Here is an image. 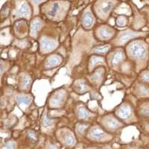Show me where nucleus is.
Here are the masks:
<instances>
[{
  "label": "nucleus",
  "instance_id": "obj_1",
  "mask_svg": "<svg viewBox=\"0 0 149 149\" xmlns=\"http://www.w3.org/2000/svg\"><path fill=\"white\" fill-rule=\"evenodd\" d=\"M127 57L136 63V68L143 70L142 65L147 61L149 54L148 46L142 38L136 39L130 42L125 47Z\"/></svg>",
  "mask_w": 149,
  "mask_h": 149
},
{
  "label": "nucleus",
  "instance_id": "obj_2",
  "mask_svg": "<svg viewBox=\"0 0 149 149\" xmlns=\"http://www.w3.org/2000/svg\"><path fill=\"white\" fill-rule=\"evenodd\" d=\"M121 4L119 0H97L92 10L97 18L105 22Z\"/></svg>",
  "mask_w": 149,
  "mask_h": 149
},
{
  "label": "nucleus",
  "instance_id": "obj_3",
  "mask_svg": "<svg viewBox=\"0 0 149 149\" xmlns=\"http://www.w3.org/2000/svg\"><path fill=\"white\" fill-rule=\"evenodd\" d=\"M70 8V2L64 1H53L45 5V14L52 21H60L66 16Z\"/></svg>",
  "mask_w": 149,
  "mask_h": 149
},
{
  "label": "nucleus",
  "instance_id": "obj_4",
  "mask_svg": "<svg viewBox=\"0 0 149 149\" xmlns=\"http://www.w3.org/2000/svg\"><path fill=\"white\" fill-rule=\"evenodd\" d=\"M147 34L146 32L127 29L123 31H120L117 33L116 36L114 37V39L110 43H111L113 47L125 48L127 43H129L134 40L143 38Z\"/></svg>",
  "mask_w": 149,
  "mask_h": 149
},
{
  "label": "nucleus",
  "instance_id": "obj_5",
  "mask_svg": "<svg viewBox=\"0 0 149 149\" xmlns=\"http://www.w3.org/2000/svg\"><path fill=\"white\" fill-rule=\"evenodd\" d=\"M125 50L122 47H113L106 57L107 65L113 70H118L122 67L127 58Z\"/></svg>",
  "mask_w": 149,
  "mask_h": 149
},
{
  "label": "nucleus",
  "instance_id": "obj_6",
  "mask_svg": "<svg viewBox=\"0 0 149 149\" xmlns=\"http://www.w3.org/2000/svg\"><path fill=\"white\" fill-rule=\"evenodd\" d=\"M117 29L108 24H102L95 28L94 31L95 37L100 42H111L116 36Z\"/></svg>",
  "mask_w": 149,
  "mask_h": 149
},
{
  "label": "nucleus",
  "instance_id": "obj_7",
  "mask_svg": "<svg viewBox=\"0 0 149 149\" xmlns=\"http://www.w3.org/2000/svg\"><path fill=\"white\" fill-rule=\"evenodd\" d=\"M113 113L124 123L130 122L134 116H135V112L133 105L127 102H124L118 105L114 109Z\"/></svg>",
  "mask_w": 149,
  "mask_h": 149
},
{
  "label": "nucleus",
  "instance_id": "obj_8",
  "mask_svg": "<svg viewBox=\"0 0 149 149\" xmlns=\"http://www.w3.org/2000/svg\"><path fill=\"white\" fill-rule=\"evenodd\" d=\"M67 99V93L64 88H58L53 92L49 98L48 105L49 108L58 109L65 104Z\"/></svg>",
  "mask_w": 149,
  "mask_h": 149
},
{
  "label": "nucleus",
  "instance_id": "obj_9",
  "mask_svg": "<svg viewBox=\"0 0 149 149\" xmlns=\"http://www.w3.org/2000/svg\"><path fill=\"white\" fill-rule=\"evenodd\" d=\"M32 14V7L31 5L28 2V0H21L17 3L15 10L13 13L14 18H24L30 19Z\"/></svg>",
  "mask_w": 149,
  "mask_h": 149
},
{
  "label": "nucleus",
  "instance_id": "obj_10",
  "mask_svg": "<svg viewBox=\"0 0 149 149\" xmlns=\"http://www.w3.org/2000/svg\"><path fill=\"white\" fill-rule=\"evenodd\" d=\"M100 122L105 128L112 131L119 130L125 125V123L119 118H117L114 113H108L102 116L101 117Z\"/></svg>",
  "mask_w": 149,
  "mask_h": 149
},
{
  "label": "nucleus",
  "instance_id": "obj_11",
  "mask_svg": "<svg viewBox=\"0 0 149 149\" xmlns=\"http://www.w3.org/2000/svg\"><path fill=\"white\" fill-rule=\"evenodd\" d=\"M105 72L106 70L104 66H98L87 75L86 79L93 87L98 90V87H100L104 81Z\"/></svg>",
  "mask_w": 149,
  "mask_h": 149
},
{
  "label": "nucleus",
  "instance_id": "obj_12",
  "mask_svg": "<svg viewBox=\"0 0 149 149\" xmlns=\"http://www.w3.org/2000/svg\"><path fill=\"white\" fill-rule=\"evenodd\" d=\"M58 42L57 40L48 36H42L39 39L40 51L42 54H49L57 49Z\"/></svg>",
  "mask_w": 149,
  "mask_h": 149
},
{
  "label": "nucleus",
  "instance_id": "obj_13",
  "mask_svg": "<svg viewBox=\"0 0 149 149\" xmlns=\"http://www.w3.org/2000/svg\"><path fill=\"white\" fill-rule=\"evenodd\" d=\"M72 89L74 92L79 95H84L85 93L93 90V86L90 84L87 79L84 78H80L75 80L73 82Z\"/></svg>",
  "mask_w": 149,
  "mask_h": 149
},
{
  "label": "nucleus",
  "instance_id": "obj_14",
  "mask_svg": "<svg viewBox=\"0 0 149 149\" xmlns=\"http://www.w3.org/2000/svg\"><path fill=\"white\" fill-rule=\"evenodd\" d=\"M90 8V6H89L87 8L85 9L81 16V26L86 30L92 29L95 22V14Z\"/></svg>",
  "mask_w": 149,
  "mask_h": 149
},
{
  "label": "nucleus",
  "instance_id": "obj_15",
  "mask_svg": "<svg viewBox=\"0 0 149 149\" xmlns=\"http://www.w3.org/2000/svg\"><path fill=\"white\" fill-rule=\"evenodd\" d=\"M107 65L106 57L97 54H92L90 57V59L87 64L88 72L91 73L93 70L96 69L98 66H106Z\"/></svg>",
  "mask_w": 149,
  "mask_h": 149
},
{
  "label": "nucleus",
  "instance_id": "obj_16",
  "mask_svg": "<svg viewBox=\"0 0 149 149\" xmlns=\"http://www.w3.org/2000/svg\"><path fill=\"white\" fill-rule=\"evenodd\" d=\"M63 62L62 56L56 53L49 54L44 61V69L45 70H51L53 68L58 67V66Z\"/></svg>",
  "mask_w": 149,
  "mask_h": 149
},
{
  "label": "nucleus",
  "instance_id": "obj_17",
  "mask_svg": "<svg viewBox=\"0 0 149 149\" xmlns=\"http://www.w3.org/2000/svg\"><path fill=\"white\" fill-rule=\"evenodd\" d=\"M134 93L140 98H149V84L142 81H137L134 85Z\"/></svg>",
  "mask_w": 149,
  "mask_h": 149
},
{
  "label": "nucleus",
  "instance_id": "obj_18",
  "mask_svg": "<svg viewBox=\"0 0 149 149\" xmlns=\"http://www.w3.org/2000/svg\"><path fill=\"white\" fill-rule=\"evenodd\" d=\"M89 137L91 139L95 141L103 140L107 136V134L105 133L104 130L99 126H93L89 130Z\"/></svg>",
  "mask_w": 149,
  "mask_h": 149
},
{
  "label": "nucleus",
  "instance_id": "obj_19",
  "mask_svg": "<svg viewBox=\"0 0 149 149\" xmlns=\"http://www.w3.org/2000/svg\"><path fill=\"white\" fill-rule=\"evenodd\" d=\"M42 26V20L39 17H35L31 19L30 23V31L29 34L31 37L34 38H37L38 37V33Z\"/></svg>",
  "mask_w": 149,
  "mask_h": 149
},
{
  "label": "nucleus",
  "instance_id": "obj_20",
  "mask_svg": "<svg viewBox=\"0 0 149 149\" xmlns=\"http://www.w3.org/2000/svg\"><path fill=\"white\" fill-rule=\"evenodd\" d=\"M113 49V46H112L111 43H105V44H101L98 46H95L92 49L91 53L92 54H97V55L107 56L108 53Z\"/></svg>",
  "mask_w": 149,
  "mask_h": 149
},
{
  "label": "nucleus",
  "instance_id": "obj_21",
  "mask_svg": "<svg viewBox=\"0 0 149 149\" xmlns=\"http://www.w3.org/2000/svg\"><path fill=\"white\" fill-rule=\"evenodd\" d=\"M76 116L78 119L81 121H87L93 116V113L90 111L88 108H86L84 105H81L76 109Z\"/></svg>",
  "mask_w": 149,
  "mask_h": 149
},
{
  "label": "nucleus",
  "instance_id": "obj_22",
  "mask_svg": "<svg viewBox=\"0 0 149 149\" xmlns=\"http://www.w3.org/2000/svg\"><path fill=\"white\" fill-rule=\"evenodd\" d=\"M15 102L19 105H25V106H29L33 101V98L29 94H24L21 93L15 96L14 98Z\"/></svg>",
  "mask_w": 149,
  "mask_h": 149
},
{
  "label": "nucleus",
  "instance_id": "obj_23",
  "mask_svg": "<svg viewBox=\"0 0 149 149\" xmlns=\"http://www.w3.org/2000/svg\"><path fill=\"white\" fill-rule=\"evenodd\" d=\"M62 138L65 144L68 146H72L75 144V137L70 130H63L62 133Z\"/></svg>",
  "mask_w": 149,
  "mask_h": 149
},
{
  "label": "nucleus",
  "instance_id": "obj_24",
  "mask_svg": "<svg viewBox=\"0 0 149 149\" xmlns=\"http://www.w3.org/2000/svg\"><path fill=\"white\" fill-rule=\"evenodd\" d=\"M15 31H16V34L18 37H21L26 36V34H28V24L26 23V20L23 21V23H22V28H20V24H19V20L16 22L15 26Z\"/></svg>",
  "mask_w": 149,
  "mask_h": 149
},
{
  "label": "nucleus",
  "instance_id": "obj_25",
  "mask_svg": "<svg viewBox=\"0 0 149 149\" xmlns=\"http://www.w3.org/2000/svg\"><path fill=\"white\" fill-rule=\"evenodd\" d=\"M137 112L139 116L149 118V101L139 104Z\"/></svg>",
  "mask_w": 149,
  "mask_h": 149
},
{
  "label": "nucleus",
  "instance_id": "obj_26",
  "mask_svg": "<svg viewBox=\"0 0 149 149\" xmlns=\"http://www.w3.org/2000/svg\"><path fill=\"white\" fill-rule=\"evenodd\" d=\"M128 17L125 14H119L115 19L116 26L118 28H125L128 25Z\"/></svg>",
  "mask_w": 149,
  "mask_h": 149
},
{
  "label": "nucleus",
  "instance_id": "obj_27",
  "mask_svg": "<svg viewBox=\"0 0 149 149\" xmlns=\"http://www.w3.org/2000/svg\"><path fill=\"white\" fill-rule=\"evenodd\" d=\"M22 81L20 83V87L22 90H27L31 87V85L32 83V79L30 77V75L28 74H24L22 78Z\"/></svg>",
  "mask_w": 149,
  "mask_h": 149
},
{
  "label": "nucleus",
  "instance_id": "obj_28",
  "mask_svg": "<svg viewBox=\"0 0 149 149\" xmlns=\"http://www.w3.org/2000/svg\"><path fill=\"white\" fill-rule=\"evenodd\" d=\"M139 81L149 84V70H143L139 75Z\"/></svg>",
  "mask_w": 149,
  "mask_h": 149
},
{
  "label": "nucleus",
  "instance_id": "obj_29",
  "mask_svg": "<svg viewBox=\"0 0 149 149\" xmlns=\"http://www.w3.org/2000/svg\"><path fill=\"white\" fill-rule=\"evenodd\" d=\"M53 125H54V121H53V119L49 118L47 116V114L45 113V115L43 116L42 118V127H46V128H49V127H52Z\"/></svg>",
  "mask_w": 149,
  "mask_h": 149
},
{
  "label": "nucleus",
  "instance_id": "obj_30",
  "mask_svg": "<svg viewBox=\"0 0 149 149\" xmlns=\"http://www.w3.org/2000/svg\"><path fill=\"white\" fill-rule=\"evenodd\" d=\"M89 127L88 124H84V123H79L76 126V130L77 132L80 134H83L85 132V130L87 129Z\"/></svg>",
  "mask_w": 149,
  "mask_h": 149
},
{
  "label": "nucleus",
  "instance_id": "obj_31",
  "mask_svg": "<svg viewBox=\"0 0 149 149\" xmlns=\"http://www.w3.org/2000/svg\"><path fill=\"white\" fill-rule=\"evenodd\" d=\"M29 3L34 7V9H37L39 7V5L42 4L46 0H29Z\"/></svg>",
  "mask_w": 149,
  "mask_h": 149
},
{
  "label": "nucleus",
  "instance_id": "obj_32",
  "mask_svg": "<svg viewBox=\"0 0 149 149\" xmlns=\"http://www.w3.org/2000/svg\"><path fill=\"white\" fill-rule=\"evenodd\" d=\"M27 136L29 139H31V141H34V142L37 141V134L34 131H33V130H29V132H28Z\"/></svg>",
  "mask_w": 149,
  "mask_h": 149
},
{
  "label": "nucleus",
  "instance_id": "obj_33",
  "mask_svg": "<svg viewBox=\"0 0 149 149\" xmlns=\"http://www.w3.org/2000/svg\"><path fill=\"white\" fill-rule=\"evenodd\" d=\"M15 148V144L13 142H8L5 145V148L6 149H14Z\"/></svg>",
  "mask_w": 149,
  "mask_h": 149
},
{
  "label": "nucleus",
  "instance_id": "obj_34",
  "mask_svg": "<svg viewBox=\"0 0 149 149\" xmlns=\"http://www.w3.org/2000/svg\"><path fill=\"white\" fill-rule=\"evenodd\" d=\"M49 149H58V148H57V146H54V145H50V146H49Z\"/></svg>",
  "mask_w": 149,
  "mask_h": 149
},
{
  "label": "nucleus",
  "instance_id": "obj_35",
  "mask_svg": "<svg viewBox=\"0 0 149 149\" xmlns=\"http://www.w3.org/2000/svg\"><path fill=\"white\" fill-rule=\"evenodd\" d=\"M119 1H120V2H122V1H127V0H119Z\"/></svg>",
  "mask_w": 149,
  "mask_h": 149
},
{
  "label": "nucleus",
  "instance_id": "obj_36",
  "mask_svg": "<svg viewBox=\"0 0 149 149\" xmlns=\"http://www.w3.org/2000/svg\"><path fill=\"white\" fill-rule=\"evenodd\" d=\"M89 149H97V148H89Z\"/></svg>",
  "mask_w": 149,
  "mask_h": 149
},
{
  "label": "nucleus",
  "instance_id": "obj_37",
  "mask_svg": "<svg viewBox=\"0 0 149 149\" xmlns=\"http://www.w3.org/2000/svg\"><path fill=\"white\" fill-rule=\"evenodd\" d=\"M132 149H136V148H132Z\"/></svg>",
  "mask_w": 149,
  "mask_h": 149
}]
</instances>
